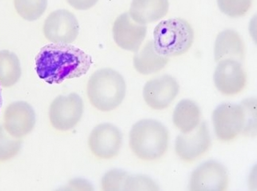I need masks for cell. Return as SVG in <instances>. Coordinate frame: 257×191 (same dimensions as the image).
Returning <instances> with one entry per match:
<instances>
[{
  "label": "cell",
  "mask_w": 257,
  "mask_h": 191,
  "mask_svg": "<svg viewBox=\"0 0 257 191\" xmlns=\"http://www.w3.org/2000/svg\"><path fill=\"white\" fill-rule=\"evenodd\" d=\"M154 48L161 56H181L193 44L194 32L190 24L183 19L163 20L153 32Z\"/></svg>",
  "instance_id": "5b68a950"
},
{
  "label": "cell",
  "mask_w": 257,
  "mask_h": 191,
  "mask_svg": "<svg viewBox=\"0 0 257 191\" xmlns=\"http://www.w3.org/2000/svg\"><path fill=\"white\" fill-rule=\"evenodd\" d=\"M253 0H217L218 8L222 13L231 18L244 16L251 8Z\"/></svg>",
  "instance_id": "7402d4cb"
},
{
  "label": "cell",
  "mask_w": 257,
  "mask_h": 191,
  "mask_svg": "<svg viewBox=\"0 0 257 191\" xmlns=\"http://www.w3.org/2000/svg\"><path fill=\"white\" fill-rule=\"evenodd\" d=\"M214 56L216 62L225 59L242 63L244 59V45L237 32L231 29L223 31L216 37L214 47Z\"/></svg>",
  "instance_id": "2e32d148"
},
{
  "label": "cell",
  "mask_w": 257,
  "mask_h": 191,
  "mask_svg": "<svg viewBox=\"0 0 257 191\" xmlns=\"http://www.w3.org/2000/svg\"><path fill=\"white\" fill-rule=\"evenodd\" d=\"M68 189H84V190H89V189H93L92 185L90 182L85 179H81V178H77V179L71 180L68 183Z\"/></svg>",
  "instance_id": "484cf974"
},
{
  "label": "cell",
  "mask_w": 257,
  "mask_h": 191,
  "mask_svg": "<svg viewBox=\"0 0 257 191\" xmlns=\"http://www.w3.org/2000/svg\"><path fill=\"white\" fill-rule=\"evenodd\" d=\"M228 176L224 165L216 161H205L199 165L190 177L191 190L221 191L227 189Z\"/></svg>",
  "instance_id": "9c48e42d"
},
{
  "label": "cell",
  "mask_w": 257,
  "mask_h": 191,
  "mask_svg": "<svg viewBox=\"0 0 257 191\" xmlns=\"http://www.w3.org/2000/svg\"><path fill=\"white\" fill-rule=\"evenodd\" d=\"M168 57L161 56L156 51L153 41L146 43L141 51L136 52L133 57V64L139 73L149 75L156 73L167 65Z\"/></svg>",
  "instance_id": "e0dca14e"
},
{
  "label": "cell",
  "mask_w": 257,
  "mask_h": 191,
  "mask_svg": "<svg viewBox=\"0 0 257 191\" xmlns=\"http://www.w3.org/2000/svg\"><path fill=\"white\" fill-rule=\"evenodd\" d=\"M3 106V96H2V89H1V85H0V110Z\"/></svg>",
  "instance_id": "4316f807"
},
{
  "label": "cell",
  "mask_w": 257,
  "mask_h": 191,
  "mask_svg": "<svg viewBox=\"0 0 257 191\" xmlns=\"http://www.w3.org/2000/svg\"><path fill=\"white\" fill-rule=\"evenodd\" d=\"M113 38L122 49L138 52L147 35V26L135 22L127 12L117 17L113 24Z\"/></svg>",
  "instance_id": "5bb4252c"
},
{
  "label": "cell",
  "mask_w": 257,
  "mask_h": 191,
  "mask_svg": "<svg viewBox=\"0 0 257 191\" xmlns=\"http://www.w3.org/2000/svg\"><path fill=\"white\" fill-rule=\"evenodd\" d=\"M22 68L20 59L9 50L0 51V85L10 88L20 80Z\"/></svg>",
  "instance_id": "d6986e66"
},
{
  "label": "cell",
  "mask_w": 257,
  "mask_h": 191,
  "mask_svg": "<svg viewBox=\"0 0 257 191\" xmlns=\"http://www.w3.org/2000/svg\"><path fill=\"white\" fill-rule=\"evenodd\" d=\"M211 142L208 124L201 122L190 133L181 134L176 138V154L183 161L190 162L208 151Z\"/></svg>",
  "instance_id": "8fae6325"
},
{
  "label": "cell",
  "mask_w": 257,
  "mask_h": 191,
  "mask_svg": "<svg viewBox=\"0 0 257 191\" xmlns=\"http://www.w3.org/2000/svg\"><path fill=\"white\" fill-rule=\"evenodd\" d=\"M83 114V100L77 93L59 96L50 106V122L56 130L68 131L79 123Z\"/></svg>",
  "instance_id": "8992f818"
},
{
  "label": "cell",
  "mask_w": 257,
  "mask_h": 191,
  "mask_svg": "<svg viewBox=\"0 0 257 191\" xmlns=\"http://www.w3.org/2000/svg\"><path fill=\"white\" fill-rule=\"evenodd\" d=\"M200 110L191 100H182L176 106L173 113V123L183 134L195 130L200 122Z\"/></svg>",
  "instance_id": "ac0fdd59"
},
{
  "label": "cell",
  "mask_w": 257,
  "mask_h": 191,
  "mask_svg": "<svg viewBox=\"0 0 257 191\" xmlns=\"http://www.w3.org/2000/svg\"><path fill=\"white\" fill-rule=\"evenodd\" d=\"M22 141L8 134L4 126L0 125V162L14 158L20 153Z\"/></svg>",
  "instance_id": "44dd1931"
},
{
  "label": "cell",
  "mask_w": 257,
  "mask_h": 191,
  "mask_svg": "<svg viewBox=\"0 0 257 191\" xmlns=\"http://www.w3.org/2000/svg\"><path fill=\"white\" fill-rule=\"evenodd\" d=\"M123 143L120 130L112 124L98 125L91 131L88 139L90 149L100 159H111L117 156Z\"/></svg>",
  "instance_id": "ba28073f"
},
{
  "label": "cell",
  "mask_w": 257,
  "mask_h": 191,
  "mask_svg": "<svg viewBox=\"0 0 257 191\" xmlns=\"http://www.w3.org/2000/svg\"><path fill=\"white\" fill-rule=\"evenodd\" d=\"M91 64L88 54L70 44H47L36 58V73L49 84L80 77L87 73Z\"/></svg>",
  "instance_id": "6da1fadb"
},
{
  "label": "cell",
  "mask_w": 257,
  "mask_h": 191,
  "mask_svg": "<svg viewBox=\"0 0 257 191\" xmlns=\"http://www.w3.org/2000/svg\"><path fill=\"white\" fill-rule=\"evenodd\" d=\"M168 139V130L161 122L157 120L144 119L132 128L129 145L140 159L154 161L166 153Z\"/></svg>",
  "instance_id": "277c9868"
},
{
  "label": "cell",
  "mask_w": 257,
  "mask_h": 191,
  "mask_svg": "<svg viewBox=\"0 0 257 191\" xmlns=\"http://www.w3.org/2000/svg\"><path fill=\"white\" fill-rule=\"evenodd\" d=\"M158 185L145 175H129L123 190H157Z\"/></svg>",
  "instance_id": "cb8c5ba5"
},
{
  "label": "cell",
  "mask_w": 257,
  "mask_h": 191,
  "mask_svg": "<svg viewBox=\"0 0 257 191\" xmlns=\"http://www.w3.org/2000/svg\"><path fill=\"white\" fill-rule=\"evenodd\" d=\"M255 101L247 99L240 105L221 104L212 114L218 139L230 142L240 134H251L255 127Z\"/></svg>",
  "instance_id": "7a4b0ae2"
},
{
  "label": "cell",
  "mask_w": 257,
  "mask_h": 191,
  "mask_svg": "<svg viewBox=\"0 0 257 191\" xmlns=\"http://www.w3.org/2000/svg\"><path fill=\"white\" fill-rule=\"evenodd\" d=\"M99 0H67L70 6L76 10L86 11L93 8Z\"/></svg>",
  "instance_id": "d4e9b609"
},
{
  "label": "cell",
  "mask_w": 257,
  "mask_h": 191,
  "mask_svg": "<svg viewBox=\"0 0 257 191\" xmlns=\"http://www.w3.org/2000/svg\"><path fill=\"white\" fill-rule=\"evenodd\" d=\"M180 91L178 82L169 75L152 79L143 90L145 102L153 110H162L170 106Z\"/></svg>",
  "instance_id": "4fadbf2b"
},
{
  "label": "cell",
  "mask_w": 257,
  "mask_h": 191,
  "mask_svg": "<svg viewBox=\"0 0 257 191\" xmlns=\"http://www.w3.org/2000/svg\"><path fill=\"white\" fill-rule=\"evenodd\" d=\"M129 174L122 169H111L102 178L103 190H123Z\"/></svg>",
  "instance_id": "603a6c76"
},
{
  "label": "cell",
  "mask_w": 257,
  "mask_h": 191,
  "mask_svg": "<svg viewBox=\"0 0 257 191\" xmlns=\"http://www.w3.org/2000/svg\"><path fill=\"white\" fill-rule=\"evenodd\" d=\"M168 9V0H133L128 13L135 22L146 25L164 18Z\"/></svg>",
  "instance_id": "9a60e30c"
},
{
  "label": "cell",
  "mask_w": 257,
  "mask_h": 191,
  "mask_svg": "<svg viewBox=\"0 0 257 191\" xmlns=\"http://www.w3.org/2000/svg\"><path fill=\"white\" fill-rule=\"evenodd\" d=\"M126 89L123 76L109 68L97 70L91 75L87 86L90 102L102 112L112 111L120 106L126 96Z\"/></svg>",
  "instance_id": "3957f363"
},
{
  "label": "cell",
  "mask_w": 257,
  "mask_h": 191,
  "mask_svg": "<svg viewBox=\"0 0 257 191\" xmlns=\"http://www.w3.org/2000/svg\"><path fill=\"white\" fill-rule=\"evenodd\" d=\"M36 122V112L28 102H13L4 112V128L15 138L21 139L30 134Z\"/></svg>",
  "instance_id": "7c38bea8"
},
{
  "label": "cell",
  "mask_w": 257,
  "mask_h": 191,
  "mask_svg": "<svg viewBox=\"0 0 257 191\" xmlns=\"http://www.w3.org/2000/svg\"><path fill=\"white\" fill-rule=\"evenodd\" d=\"M213 79L216 88L227 96L239 93L247 83V75L242 63L231 59L218 62Z\"/></svg>",
  "instance_id": "30bf717a"
},
{
  "label": "cell",
  "mask_w": 257,
  "mask_h": 191,
  "mask_svg": "<svg viewBox=\"0 0 257 191\" xmlns=\"http://www.w3.org/2000/svg\"><path fill=\"white\" fill-rule=\"evenodd\" d=\"M48 2V0H14V6L20 17L32 22L43 16Z\"/></svg>",
  "instance_id": "ffe728a7"
},
{
  "label": "cell",
  "mask_w": 257,
  "mask_h": 191,
  "mask_svg": "<svg viewBox=\"0 0 257 191\" xmlns=\"http://www.w3.org/2000/svg\"><path fill=\"white\" fill-rule=\"evenodd\" d=\"M79 32V24L73 13L64 9L52 12L46 19L44 34L54 44H71Z\"/></svg>",
  "instance_id": "52a82bcc"
}]
</instances>
